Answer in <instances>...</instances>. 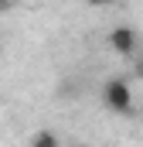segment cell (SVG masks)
Segmentation results:
<instances>
[{"label": "cell", "instance_id": "5b68a950", "mask_svg": "<svg viewBox=\"0 0 143 147\" xmlns=\"http://www.w3.org/2000/svg\"><path fill=\"white\" fill-rule=\"evenodd\" d=\"M72 147H89V144H72Z\"/></svg>", "mask_w": 143, "mask_h": 147}, {"label": "cell", "instance_id": "7a4b0ae2", "mask_svg": "<svg viewBox=\"0 0 143 147\" xmlns=\"http://www.w3.org/2000/svg\"><path fill=\"white\" fill-rule=\"evenodd\" d=\"M109 48L116 51V55H136V48H140V34H136V28H130V24H119V28H112L109 31Z\"/></svg>", "mask_w": 143, "mask_h": 147}, {"label": "cell", "instance_id": "6da1fadb", "mask_svg": "<svg viewBox=\"0 0 143 147\" xmlns=\"http://www.w3.org/2000/svg\"><path fill=\"white\" fill-rule=\"evenodd\" d=\"M102 103H106V110H112L116 116H130V113H133V89H130V82H126L123 75L106 79V86H102Z\"/></svg>", "mask_w": 143, "mask_h": 147}, {"label": "cell", "instance_id": "3957f363", "mask_svg": "<svg viewBox=\"0 0 143 147\" xmlns=\"http://www.w3.org/2000/svg\"><path fill=\"white\" fill-rule=\"evenodd\" d=\"M31 147H61V140H58L55 130H37L31 137Z\"/></svg>", "mask_w": 143, "mask_h": 147}, {"label": "cell", "instance_id": "277c9868", "mask_svg": "<svg viewBox=\"0 0 143 147\" xmlns=\"http://www.w3.org/2000/svg\"><path fill=\"white\" fill-rule=\"evenodd\" d=\"M92 7H112V3H119V0H89Z\"/></svg>", "mask_w": 143, "mask_h": 147}]
</instances>
